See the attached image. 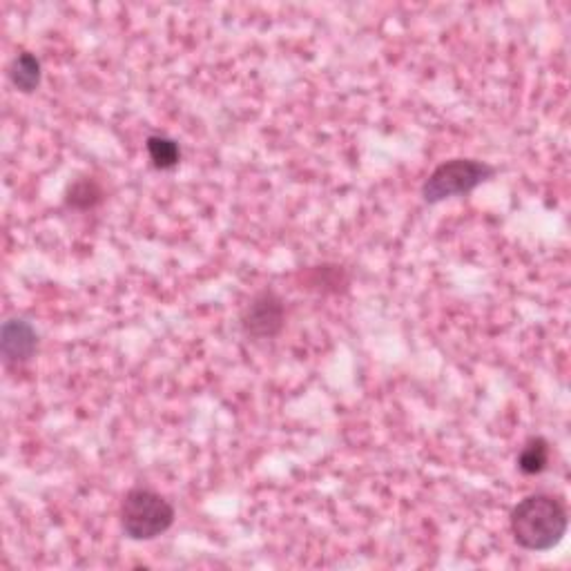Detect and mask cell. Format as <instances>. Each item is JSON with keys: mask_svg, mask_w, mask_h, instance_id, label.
<instances>
[{"mask_svg": "<svg viewBox=\"0 0 571 571\" xmlns=\"http://www.w3.org/2000/svg\"><path fill=\"white\" fill-rule=\"evenodd\" d=\"M511 536L527 551H549L563 543L569 514L563 502L547 493H534L520 500L509 518Z\"/></svg>", "mask_w": 571, "mask_h": 571, "instance_id": "cell-1", "label": "cell"}, {"mask_svg": "<svg viewBox=\"0 0 571 571\" xmlns=\"http://www.w3.org/2000/svg\"><path fill=\"white\" fill-rule=\"evenodd\" d=\"M174 507L161 493L134 487L121 502V529L130 540H154L174 525Z\"/></svg>", "mask_w": 571, "mask_h": 571, "instance_id": "cell-2", "label": "cell"}, {"mask_svg": "<svg viewBox=\"0 0 571 571\" xmlns=\"http://www.w3.org/2000/svg\"><path fill=\"white\" fill-rule=\"evenodd\" d=\"M496 168L478 159H451L440 163L422 186V199L427 203H440L453 197L471 195L473 190L487 183Z\"/></svg>", "mask_w": 571, "mask_h": 571, "instance_id": "cell-3", "label": "cell"}, {"mask_svg": "<svg viewBox=\"0 0 571 571\" xmlns=\"http://www.w3.org/2000/svg\"><path fill=\"white\" fill-rule=\"evenodd\" d=\"M286 306L275 290H259L241 313V328L253 340H273L284 331Z\"/></svg>", "mask_w": 571, "mask_h": 571, "instance_id": "cell-4", "label": "cell"}, {"mask_svg": "<svg viewBox=\"0 0 571 571\" xmlns=\"http://www.w3.org/2000/svg\"><path fill=\"white\" fill-rule=\"evenodd\" d=\"M0 351L7 364H25L38 351L36 328L25 319H7L0 331Z\"/></svg>", "mask_w": 571, "mask_h": 571, "instance_id": "cell-5", "label": "cell"}, {"mask_svg": "<svg viewBox=\"0 0 571 571\" xmlns=\"http://www.w3.org/2000/svg\"><path fill=\"white\" fill-rule=\"evenodd\" d=\"M43 79V65L32 52H21L12 65H9V81L16 87L18 92L32 94L38 90Z\"/></svg>", "mask_w": 571, "mask_h": 571, "instance_id": "cell-6", "label": "cell"}, {"mask_svg": "<svg viewBox=\"0 0 571 571\" xmlns=\"http://www.w3.org/2000/svg\"><path fill=\"white\" fill-rule=\"evenodd\" d=\"M145 150H148L152 166L157 170H172L177 168L181 161L179 143L170 137H163V134H150V137L145 139Z\"/></svg>", "mask_w": 571, "mask_h": 571, "instance_id": "cell-7", "label": "cell"}, {"mask_svg": "<svg viewBox=\"0 0 571 571\" xmlns=\"http://www.w3.org/2000/svg\"><path fill=\"white\" fill-rule=\"evenodd\" d=\"M549 442L545 438H531L527 440L525 447L520 449L518 456V469L525 473V476H538L543 473L549 464Z\"/></svg>", "mask_w": 571, "mask_h": 571, "instance_id": "cell-8", "label": "cell"}, {"mask_svg": "<svg viewBox=\"0 0 571 571\" xmlns=\"http://www.w3.org/2000/svg\"><path fill=\"white\" fill-rule=\"evenodd\" d=\"M103 201V188L90 177L74 181L65 195V206L72 210H92Z\"/></svg>", "mask_w": 571, "mask_h": 571, "instance_id": "cell-9", "label": "cell"}, {"mask_svg": "<svg viewBox=\"0 0 571 571\" xmlns=\"http://www.w3.org/2000/svg\"><path fill=\"white\" fill-rule=\"evenodd\" d=\"M308 277H311L313 286L324 284V290H340V286L348 284L346 273L337 266H317L308 273Z\"/></svg>", "mask_w": 571, "mask_h": 571, "instance_id": "cell-10", "label": "cell"}]
</instances>
